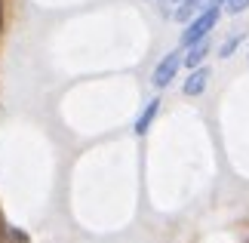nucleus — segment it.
<instances>
[{"label": "nucleus", "instance_id": "nucleus-1", "mask_svg": "<svg viewBox=\"0 0 249 243\" xmlns=\"http://www.w3.org/2000/svg\"><path fill=\"white\" fill-rule=\"evenodd\" d=\"M222 3H215V0H209V3L200 9V13H194V19H188V25H185V34H181V50L191 43H197V40H203V37H209V31L215 28L218 22V16H222V9H218Z\"/></svg>", "mask_w": 249, "mask_h": 243}, {"label": "nucleus", "instance_id": "nucleus-2", "mask_svg": "<svg viewBox=\"0 0 249 243\" xmlns=\"http://www.w3.org/2000/svg\"><path fill=\"white\" fill-rule=\"evenodd\" d=\"M178 68H181V50H172V53H166L163 59L157 62L154 74H151V83H154L157 90H166V86H169L172 80H176Z\"/></svg>", "mask_w": 249, "mask_h": 243}, {"label": "nucleus", "instance_id": "nucleus-3", "mask_svg": "<svg viewBox=\"0 0 249 243\" xmlns=\"http://www.w3.org/2000/svg\"><path fill=\"white\" fill-rule=\"evenodd\" d=\"M206 86H209V68L197 65L194 71L188 74V80H185V86H181V93H185V95H200Z\"/></svg>", "mask_w": 249, "mask_h": 243}, {"label": "nucleus", "instance_id": "nucleus-4", "mask_svg": "<svg viewBox=\"0 0 249 243\" xmlns=\"http://www.w3.org/2000/svg\"><path fill=\"white\" fill-rule=\"evenodd\" d=\"M206 56H209V37H203V40H197V43L185 46V53H181V65L197 68V65H203Z\"/></svg>", "mask_w": 249, "mask_h": 243}, {"label": "nucleus", "instance_id": "nucleus-5", "mask_svg": "<svg viewBox=\"0 0 249 243\" xmlns=\"http://www.w3.org/2000/svg\"><path fill=\"white\" fill-rule=\"evenodd\" d=\"M157 114H160V99H151V102L145 105V111L136 117V126H132V130H136V135H145V132L151 130V123L157 120Z\"/></svg>", "mask_w": 249, "mask_h": 243}, {"label": "nucleus", "instance_id": "nucleus-6", "mask_svg": "<svg viewBox=\"0 0 249 243\" xmlns=\"http://www.w3.org/2000/svg\"><path fill=\"white\" fill-rule=\"evenodd\" d=\"M240 43H243V34H234L231 40H225V43H222V50H218V56H222V59H231V56H234V50H237Z\"/></svg>", "mask_w": 249, "mask_h": 243}, {"label": "nucleus", "instance_id": "nucleus-7", "mask_svg": "<svg viewBox=\"0 0 249 243\" xmlns=\"http://www.w3.org/2000/svg\"><path fill=\"white\" fill-rule=\"evenodd\" d=\"M249 6V0H225V9L231 16H237V13H243V9Z\"/></svg>", "mask_w": 249, "mask_h": 243}, {"label": "nucleus", "instance_id": "nucleus-8", "mask_svg": "<svg viewBox=\"0 0 249 243\" xmlns=\"http://www.w3.org/2000/svg\"><path fill=\"white\" fill-rule=\"evenodd\" d=\"M215 3H225V0H215Z\"/></svg>", "mask_w": 249, "mask_h": 243}, {"label": "nucleus", "instance_id": "nucleus-9", "mask_svg": "<svg viewBox=\"0 0 249 243\" xmlns=\"http://www.w3.org/2000/svg\"><path fill=\"white\" fill-rule=\"evenodd\" d=\"M172 3H178V0H172Z\"/></svg>", "mask_w": 249, "mask_h": 243}]
</instances>
